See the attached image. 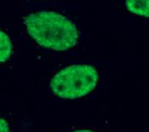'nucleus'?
<instances>
[{
	"label": "nucleus",
	"mask_w": 149,
	"mask_h": 132,
	"mask_svg": "<svg viewBox=\"0 0 149 132\" xmlns=\"http://www.w3.org/2000/svg\"><path fill=\"white\" fill-rule=\"evenodd\" d=\"M24 23L30 37L44 48L66 51L78 42L79 35L75 24L56 12H33L25 17Z\"/></svg>",
	"instance_id": "obj_1"
},
{
	"label": "nucleus",
	"mask_w": 149,
	"mask_h": 132,
	"mask_svg": "<svg viewBox=\"0 0 149 132\" xmlns=\"http://www.w3.org/2000/svg\"><path fill=\"white\" fill-rule=\"evenodd\" d=\"M99 73L89 65H72L54 76L50 87L62 99H74L86 96L97 86Z\"/></svg>",
	"instance_id": "obj_2"
},
{
	"label": "nucleus",
	"mask_w": 149,
	"mask_h": 132,
	"mask_svg": "<svg viewBox=\"0 0 149 132\" xmlns=\"http://www.w3.org/2000/svg\"><path fill=\"white\" fill-rule=\"evenodd\" d=\"M126 7L131 13L149 18V0H126Z\"/></svg>",
	"instance_id": "obj_3"
},
{
	"label": "nucleus",
	"mask_w": 149,
	"mask_h": 132,
	"mask_svg": "<svg viewBox=\"0 0 149 132\" xmlns=\"http://www.w3.org/2000/svg\"><path fill=\"white\" fill-rule=\"evenodd\" d=\"M12 42L5 32L0 30V63H4L10 58L12 54Z\"/></svg>",
	"instance_id": "obj_4"
},
{
	"label": "nucleus",
	"mask_w": 149,
	"mask_h": 132,
	"mask_svg": "<svg viewBox=\"0 0 149 132\" xmlns=\"http://www.w3.org/2000/svg\"><path fill=\"white\" fill-rule=\"evenodd\" d=\"M0 132H10V125L8 124V122L0 117Z\"/></svg>",
	"instance_id": "obj_5"
},
{
	"label": "nucleus",
	"mask_w": 149,
	"mask_h": 132,
	"mask_svg": "<svg viewBox=\"0 0 149 132\" xmlns=\"http://www.w3.org/2000/svg\"><path fill=\"white\" fill-rule=\"evenodd\" d=\"M72 132H94V131L87 130V129H81V130H75V131H72Z\"/></svg>",
	"instance_id": "obj_6"
}]
</instances>
